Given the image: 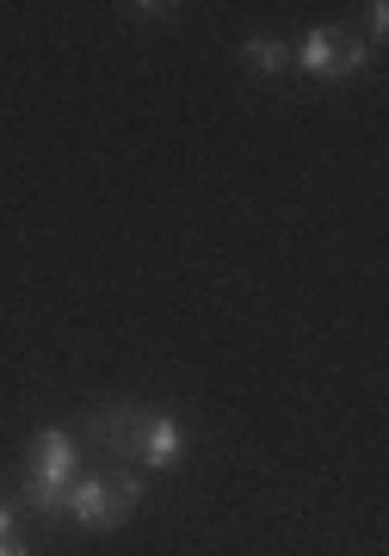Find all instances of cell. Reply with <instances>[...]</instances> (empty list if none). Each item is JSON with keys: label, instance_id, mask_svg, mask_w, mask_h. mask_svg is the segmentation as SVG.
Wrapping results in <instances>:
<instances>
[{"label": "cell", "instance_id": "1", "mask_svg": "<svg viewBox=\"0 0 389 556\" xmlns=\"http://www.w3.org/2000/svg\"><path fill=\"white\" fill-rule=\"evenodd\" d=\"M80 477V439L62 433V427H43L32 439V477H25V495L43 519H62V501H68V482Z\"/></svg>", "mask_w": 389, "mask_h": 556}, {"label": "cell", "instance_id": "2", "mask_svg": "<svg viewBox=\"0 0 389 556\" xmlns=\"http://www.w3.org/2000/svg\"><path fill=\"white\" fill-rule=\"evenodd\" d=\"M142 501L137 477H75L68 482V501H62V519H75L87 532H112L130 519V507Z\"/></svg>", "mask_w": 389, "mask_h": 556}, {"label": "cell", "instance_id": "3", "mask_svg": "<svg viewBox=\"0 0 389 556\" xmlns=\"http://www.w3.org/2000/svg\"><path fill=\"white\" fill-rule=\"evenodd\" d=\"M365 43L352 38V31H340V25H315L310 38L291 50V62L303 68V75H315V80H347V75H359L365 68Z\"/></svg>", "mask_w": 389, "mask_h": 556}, {"label": "cell", "instance_id": "4", "mask_svg": "<svg viewBox=\"0 0 389 556\" xmlns=\"http://www.w3.org/2000/svg\"><path fill=\"white\" fill-rule=\"evenodd\" d=\"M142 420H149V408L142 402H105V408H93L87 415V445L105 457H137V433H142Z\"/></svg>", "mask_w": 389, "mask_h": 556}, {"label": "cell", "instance_id": "5", "mask_svg": "<svg viewBox=\"0 0 389 556\" xmlns=\"http://www.w3.org/2000/svg\"><path fill=\"white\" fill-rule=\"evenodd\" d=\"M137 464H149V470H174L179 464V427L167 415H149L137 433Z\"/></svg>", "mask_w": 389, "mask_h": 556}, {"label": "cell", "instance_id": "6", "mask_svg": "<svg viewBox=\"0 0 389 556\" xmlns=\"http://www.w3.org/2000/svg\"><path fill=\"white\" fill-rule=\"evenodd\" d=\"M241 62H248L253 75H278V68L291 62V43H278V38H248V43H241Z\"/></svg>", "mask_w": 389, "mask_h": 556}, {"label": "cell", "instance_id": "7", "mask_svg": "<svg viewBox=\"0 0 389 556\" xmlns=\"http://www.w3.org/2000/svg\"><path fill=\"white\" fill-rule=\"evenodd\" d=\"M365 13H371V38L384 43V31H389V7H384V0H371Z\"/></svg>", "mask_w": 389, "mask_h": 556}, {"label": "cell", "instance_id": "8", "mask_svg": "<svg viewBox=\"0 0 389 556\" xmlns=\"http://www.w3.org/2000/svg\"><path fill=\"white\" fill-rule=\"evenodd\" d=\"M0 556H32V551H25L20 538H0Z\"/></svg>", "mask_w": 389, "mask_h": 556}, {"label": "cell", "instance_id": "9", "mask_svg": "<svg viewBox=\"0 0 389 556\" xmlns=\"http://www.w3.org/2000/svg\"><path fill=\"white\" fill-rule=\"evenodd\" d=\"M0 538H13V507L0 501Z\"/></svg>", "mask_w": 389, "mask_h": 556}]
</instances>
